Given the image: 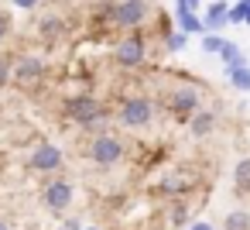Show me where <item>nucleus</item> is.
<instances>
[{
    "mask_svg": "<svg viewBox=\"0 0 250 230\" xmlns=\"http://www.w3.org/2000/svg\"><path fill=\"white\" fill-rule=\"evenodd\" d=\"M151 7H147V0H120V4L113 7V24L120 28H141L147 21Z\"/></svg>",
    "mask_w": 250,
    "mask_h": 230,
    "instance_id": "obj_1",
    "label": "nucleus"
},
{
    "mask_svg": "<svg viewBox=\"0 0 250 230\" xmlns=\"http://www.w3.org/2000/svg\"><path fill=\"white\" fill-rule=\"evenodd\" d=\"M151 114H154V107H151V100H144V96H130V100L120 107V120H124L127 127H147V124H151Z\"/></svg>",
    "mask_w": 250,
    "mask_h": 230,
    "instance_id": "obj_2",
    "label": "nucleus"
},
{
    "mask_svg": "<svg viewBox=\"0 0 250 230\" xmlns=\"http://www.w3.org/2000/svg\"><path fill=\"white\" fill-rule=\"evenodd\" d=\"M120 155H124V144L117 138H110V134L93 138V144H89V158L96 165H113V161H120Z\"/></svg>",
    "mask_w": 250,
    "mask_h": 230,
    "instance_id": "obj_3",
    "label": "nucleus"
},
{
    "mask_svg": "<svg viewBox=\"0 0 250 230\" xmlns=\"http://www.w3.org/2000/svg\"><path fill=\"white\" fill-rule=\"evenodd\" d=\"M65 114L76 120V124H93L96 117H100V103H96V96H72V100H65Z\"/></svg>",
    "mask_w": 250,
    "mask_h": 230,
    "instance_id": "obj_4",
    "label": "nucleus"
},
{
    "mask_svg": "<svg viewBox=\"0 0 250 230\" xmlns=\"http://www.w3.org/2000/svg\"><path fill=\"white\" fill-rule=\"evenodd\" d=\"M69 203H72V182H65V179H52V182L45 185V206L55 209V213H62Z\"/></svg>",
    "mask_w": 250,
    "mask_h": 230,
    "instance_id": "obj_5",
    "label": "nucleus"
},
{
    "mask_svg": "<svg viewBox=\"0 0 250 230\" xmlns=\"http://www.w3.org/2000/svg\"><path fill=\"white\" fill-rule=\"evenodd\" d=\"M117 62L120 66H141L144 62V38H137V35H130V38H124L120 45H117Z\"/></svg>",
    "mask_w": 250,
    "mask_h": 230,
    "instance_id": "obj_6",
    "label": "nucleus"
},
{
    "mask_svg": "<svg viewBox=\"0 0 250 230\" xmlns=\"http://www.w3.org/2000/svg\"><path fill=\"white\" fill-rule=\"evenodd\" d=\"M11 76H14L18 83H38V79L45 76V62L35 59V55H24V59H18V66H14Z\"/></svg>",
    "mask_w": 250,
    "mask_h": 230,
    "instance_id": "obj_7",
    "label": "nucleus"
},
{
    "mask_svg": "<svg viewBox=\"0 0 250 230\" xmlns=\"http://www.w3.org/2000/svg\"><path fill=\"white\" fill-rule=\"evenodd\" d=\"M168 107H171V114H195V110H199V93H195L192 86L175 90V93L168 96Z\"/></svg>",
    "mask_w": 250,
    "mask_h": 230,
    "instance_id": "obj_8",
    "label": "nucleus"
},
{
    "mask_svg": "<svg viewBox=\"0 0 250 230\" xmlns=\"http://www.w3.org/2000/svg\"><path fill=\"white\" fill-rule=\"evenodd\" d=\"M62 165V151L55 148V144H42L35 155H31V168H38V172H52V168H59Z\"/></svg>",
    "mask_w": 250,
    "mask_h": 230,
    "instance_id": "obj_9",
    "label": "nucleus"
},
{
    "mask_svg": "<svg viewBox=\"0 0 250 230\" xmlns=\"http://www.w3.org/2000/svg\"><path fill=\"white\" fill-rule=\"evenodd\" d=\"M175 7H178V11H175V18H178V24H182V31H185V35H192V31H202V21H199V14H195V11L185 4V0H175Z\"/></svg>",
    "mask_w": 250,
    "mask_h": 230,
    "instance_id": "obj_10",
    "label": "nucleus"
},
{
    "mask_svg": "<svg viewBox=\"0 0 250 230\" xmlns=\"http://www.w3.org/2000/svg\"><path fill=\"white\" fill-rule=\"evenodd\" d=\"M226 14H229L226 4H212V7L206 11V18H199V21H202V31H219V28L226 24Z\"/></svg>",
    "mask_w": 250,
    "mask_h": 230,
    "instance_id": "obj_11",
    "label": "nucleus"
},
{
    "mask_svg": "<svg viewBox=\"0 0 250 230\" xmlns=\"http://www.w3.org/2000/svg\"><path fill=\"white\" fill-rule=\"evenodd\" d=\"M212 124H216V120H212V114H209V110H195V114H192V134L206 138V134L212 131Z\"/></svg>",
    "mask_w": 250,
    "mask_h": 230,
    "instance_id": "obj_12",
    "label": "nucleus"
},
{
    "mask_svg": "<svg viewBox=\"0 0 250 230\" xmlns=\"http://www.w3.org/2000/svg\"><path fill=\"white\" fill-rule=\"evenodd\" d=\"M233 182L240 192H250V158H240L236 168H233Z\"/></svg>",
    "mask_w": 250,
    "mask_h": 230,
    "instance_id": "obj_13",
    "label": "nucleus"
},
{
    "mask_svg": "<svg viewBox=\"0 0 250 230\" xmlns=\"http://www.w3.org/2000/svg\"><path fill=\"white\" fill-rule=\"evenodd\" d=\"M226 230H250V213H243V209L226 213Z\"/></svg>",
    "mask_w": 250,
    "mask_h": 230,
    "instance_id": "obj_14",
    "label": "nucleus"
},
{
    "mask_svg": "<svg viewBox=\"0 0 250 230\" xmlns=\"http://www.w3.org/2000/svg\"><path fill=\"white\" fill-rule=\"evenodd\" d=\"M226 76H229V86L250 90V66H240V69H233V72H226Z\"/></svg>",
    "mask_w": 250,
    "mask_h": 230,
    "instance_id": "obj_15",
    "label": "nucleus"
},
{
    "mask_svg": "<svg viewBox=\"0 0 250 230\" xmlns=\"http://www.w3.org/2000/svg\"><path fill=\"white\" fill-rule=\"evenodd\" d=\"M226 45V38H219L216 31H206V38H202V52H219Z\"/></svg>",
    "mask_w": 250,
    "mask_h": 230,
    "instance_id": "obj_16",
    "label": "nucleus"
},
{
    "mask_svg": "<svg viewBox=\"0 0 250 230\" xmlns=\"http://www.w3.org/2000/svg\"><path fill=\"white\" fill-rule=\"evenodd\" d=\"M62 28H65V24H62L59 18H48V21H42V35H45V38H55Z\"/></svg>",
    "mask_w": 250,
    "mask_h": 230,
    "instance_id": "obj_17",
    "label": "nucleus"
},
{
    "mask_svg": "<svg viewBox=\"0 0 250 230\" xmlns=\"http://www.w3.org/2000/svg\"><path fill=\"white\" fill-rule=\"evenodd\" d=\"M185 42H188V35H185V31L168 35V48H171V52H182V48H185Z\"/></svg>",
    "mask_w": 250,
    "mask_h": 230,
    "instance_id": "obj_18",
    "label": "nucleus"
},
{
    "mask_svg": "<svg viewBox=\"0 0 250 230\" xmlns=\"http://www.w3.org/2000/svg\"><path fill=\"white\" fill-rule=\"evenodd\" d=\"M7 31H11V14H4V11H0V42L7 38Z\"/></svg>",
    "mask_w": 250,
    "mask_h": 230,
    "instance_id": "obj_19",
    "label": "nucleus"
},
{
    "mask_svg": "<svg viewBox=\"0 0 250 230\" xmlns=\"http://www.w3.org/2000/svg\"><path fill=\"white\" fill-rule=\"evenodd\" d=\"M171 223H185V206H182V203L171 206Z\"/></svg>",
    "mask_w": 250,
    "mask_h": 230,
    "instance_id": "obj_20",
    "label": "nucleus"
},
{
    "mask_svg": "<svg viewBox=\"0 0 250 230\" xmlns=\"http://www.w3.org/2000/svg\"><path fill=\"white\" fill-rule=\"evenodd\" d=\"M7 79H11V62L0 59V83H7Z\"/></svg>",
    "mask_w": 250,
    "mask_h": 230,
    "instance_id": "obj_21",
    "label": "nucleus"
},
{
    "mask_svg": "<svg viewBox=\"0 0 250 230\" xmlns=\"http://www.w3.org/2000/svg\"><path fill=\"white\" fill-rule=\"evenodd\" d=\"M14 7H24L28 11V7H38V0H14Z\"/></svg>",
    "mask_w": 250,
    "mask_h": 230,
    "instance_id": "obj_22",
    "label": "nucleus"
},
{
    "mask_svg": "<svg viewBox=\"0 0 250 230\" xmlns=\"http://www.w3.org/2000/svg\"><path fill=\"white\" fill-rule=\"evenodd\" d=\"M188 230H212V227H209V223H206V220H199V223H192V227H188Z\"/></svg>",
    "mask_w": 250,
    "mask_h": 230,
    "instance_id": "obj_23",
    "label": "nucleus"
},
{
    "mask_svg": "<svg viewBox=\"0 0 250 230\" xmlns=\"http://www.w3.org/2000/svg\"><path fill=\"white\" fill-rule=\"evenodd\" d=\"M62 230H79V223H76V220H65V227H62Z\"/></svg>",
    "mask_w": 250,
    "mask_h": 230,
    "instance_id": "obj_24",
    "label": "nucleus"
},
{
    "mask_svg": "<svg viewBox=\"0 0 250 230\" xmlns=\"http://www.w3.org/2000/svg\"><path fill=\"white\" fill-rule=\"evenodd\" d=\"M185 4H188L192 11H199V4H202V0H185Z\"/></svg>",
    "mask_w": 250,
    "mask_h": 230,
    "instance_id": "obj_25",
    "label": "nucleus"
},
{
    "mask_svg": "<svg viewBox=\"0 0 250 230\" xmlns=\"http://www.w3.org/2000/svg\"><path fill=\"white\" fill-rule=\"evenodd\" d=\"M0 230H11V223H7V220H0Z\"/></svg>",
    "mask_w": 250,
    "mask_h": 230,
    "instance_id": "obj_26",
    "label": "nucleus"
},
{
    "mask_svg": "<svg viewBox=\"0 0 250 230\" xmlns=\"http://www.w3.org/2000/svg\"><path fill=\"white\" fill-rule=\"evenodd\" d=\"M89 230H96V227H89Z\"/></svg>",
    "mask_w": 250,
    "mask_h": 230,
    "instance_id": "obj_27",
    "label": "nucleus"
}]
</instances>
